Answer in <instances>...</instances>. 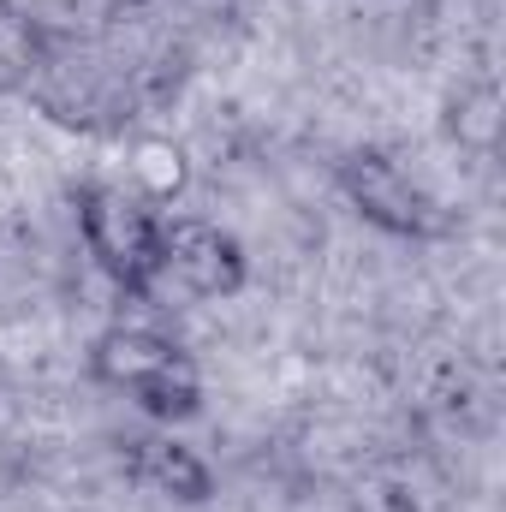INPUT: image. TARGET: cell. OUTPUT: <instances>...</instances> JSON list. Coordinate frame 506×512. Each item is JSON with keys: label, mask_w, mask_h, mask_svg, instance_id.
I'll use <instances>...</instances> for the list:
<instances>
[{"label": "cell", "mask_w": 506, "mask_h": 512, "mask_svg": "<svg viewBox=\"0 0 506 512\" xmlns=\"http://www.w3.org/2000/svg\"><path fill=\"white\" fill-rule=\"evenodd\" d=\"M72 209H78L84 256H90L126 298L149 304L155 286L167 280V268H161V227H167V215L149 209L137 191H126V185H102V179L78 185Z\"/></svg>", "instance_id": "obj_2"}, {"label": "cell", "mask_w": 506, "mask_h": 512, "mask_svg": "<svg viewBox=\"0 0 506 512\" xmlns=\"http://www.w3.org/2000/svg\"><path fill=\"white\" fill-rule=\"evenodd\" d=\"M334 185L352 203V215L364 227H376L387 239H435L441 233V203L423 191V179H411L405 161H393L381 143H358L334 161Z\"/></svg>", "instance_id": "obj_3"}, {"label": "cell", "mask_w": 506, "mask_h": 512, "mask_svg": "<svg viewBox=\"0 0 506 512\" xmlns=\"http://www.w3.org/2000/svg\"><path fill=\"white\" fill-rule=\"evenodd\" d=\"M126 477L137 489L173 501V507H209L215 501V465L191 441H179L173 429L126 441Z\"/></svg>", "instance_id": "obj_5"}, {"label": "cell", "mask_w": 506, "mask_h": 512, "mask_svg": "<svg viewBox=\"0 0 506 512\" xmlns=\"http://www.w3.org/2000/svg\"><path fill=\"white\" fill-rule=\"evenodd\" d=\"M18 489H24V459L0 441V501H6V495H18Z\"/></svg>", "instance_id": "obj_8"}, {"label": "cell", "mask_w": 506, "mask_h": 512, "mask_svg": "<svg viewBox=\"0 0 506 512\" xmlns=\"http://www.w3.org/2000/svg\"><path fill=\"white\" fill-rule=\"evenodd\" d=\"M126 173L131 191L167 215V203H185V191H191V149L173 131H143L126 155Z\"/></svg>", "instance_id": "obj_6"}, {"label": "cell", "mask_w": 506, "mask_h": 512, "mask_svg": "<svg viewBox=\"0 0 506 512\" xmlns=\"http://www.w3.org/2000/svg\"><path fill=\"white\" fill-rule=\"evenodd\" d=\"M90 376L102 387H114V393H131L137 411L149 423H161V429H179V423H191L203 411V370H197V358L173 334H161L149 322L102 328L90 340Z\"/></svg>", "instance_id": "obj_1"}, {"label": "cell", "mask_w": 506, "mask_h": 512, "mask_svg": "<svg viewBox=\"0 0 506 512\" xmlns=\"http://www.w3.org/2000/svg\"><path fill=\"white\" fill-rule=\"evenodd\" d=\"M441 126H447V137H453L465 155L489 161V155L501 149V90H495L489 78L459 84V90L447 96V108H441Z\"/></svg>", "instance_id": "obj_7"}, {"label": "cell", "mask_w": 506, "mask_h": 512, "mask_svg": "<svg viewBox=\"0 0 506 512\" xmlns=\"http://www.w3.org/2000/svg\"><path fill=\"white\" fill-rule=\"evenodd\" d=\"M161 268L185 298L227 304L251 286V251L233 227L209 215H167L161 227Z\"/></svg>", "instance_id": "obj_4"}]
</instances>
